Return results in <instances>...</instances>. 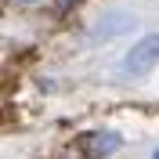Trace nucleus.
<instances>
[{
    "instance_id": "1",
    "label": "nucleus",
    "mask_w": 159,
    "mask_h": 159,
    "mask_svg": "<svg viewBox=\"0 0 159 159\" xmlns=\"http://www.w3.org/2000/svg\"><path fill=\"white\" fill-rule=\"evenodd\" d=\"M159 65V36H145L138 47H130V54L123 58V69L130 76H145L148 69Z\"/></svg>"
},
{
    "instance_id": "2",
    "label": "nucleus",
    "mask_w": 159,
    "mask_h": 159,
    "mask_svg": "<svg viewBox=\"0 0 159 159\" xmlns=\"http://www.w3.org/2000/svg\"><path fill=\"white\" fill-rule=\"evenodd\" d=\"M123 141H119V134H87V148L90 152H101V156H109V152H116Z\"/></svg>"
},
{
    "instance_id": "3",
    "label": "nucleus",
    "mask_w": 159,
    "mask_h": 159,
    "mask_svg": "<svg viewBox=\"0 0 159 159\" xmlns=\"http://www.w3.org/2000/svg\"><path fill=\"white\" fill-rule=\"evenodd\" d=\"M76 4H80V0H54V7H58V11H69V7H76Z\"/></svg>"
},
{
    "instance_id": "4",
    "label": "nucleus",
    "mask_w": 159,
    "mask_h": 159,
    "mask_svg": "<svg viewBox=\"0 0 159 159\" xmlns=\"http://www.w3.org/2000/svg\"><path fill=\"white\" fill-rule=\"evenodd\" d=\"M152 159H159V148H156V156H152Z\"/></svg>"
}]
</instances>
